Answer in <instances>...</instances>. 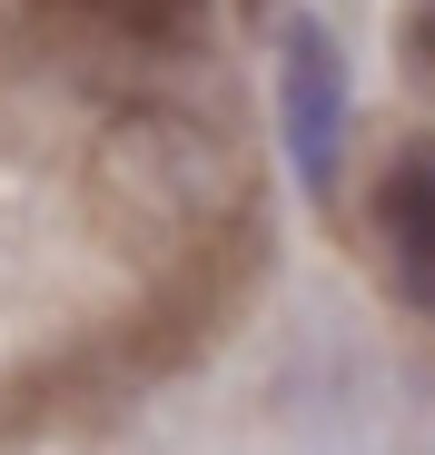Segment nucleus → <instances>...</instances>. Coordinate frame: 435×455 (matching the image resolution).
I'll use <instances>...</instances> for the list:
<instances>
[{"label": "nucleus", "instance_id": "nucleus-1", "mask_svg": "<svg viewBox=\"0 0 435 455\" xmlns=\"http://www.w3.org/2000/svg\"><path fill=\"white\" fill-rule=\"evenodd\" d=\"M277 119H287V148H297V179L327 188V179H336L346 69H336V40H327L317 20H287V50H277Z\"/></svg>", "mask_w": 435, "mask_h": 455}, {"label": "nucleus", "instance_id": "nucleus-2", "mask_svg": "<svg viewBox=\"0 0 435 455\" xmlns=\"http://www.w3.org/2000/svg\"><path fill=\"white\" fill-rule=\"evenodd\" d=\"M376 228H386L396 287L415 307H435V159H396L376 179Z\"/></svg>", "mask_w": 435, "mask_h": 455}, {"label": "nucleus", "instance_id": "nucleus-3", "mask_svg": "<svg viewBox=\"0 0 435 455\" xmlns=\"http://www.w3.org/2000/svg\"><path fill=\"white\" fill-rule=\"evenodd\" d=\"M80 11H109V20H129V30H178L198 0H80Z\"/></svg>", "mask_w": 435, "mask_h": 455}, {"label": "nucleus", "instance_id": "nucleus-4", "mask_svg": "<svg viewBox=\"0 0 435 455\" xmlns=\"http://www.w3.org/2000/svg\"><path fill=\"white\" fill-rule=\"evenodd\" d=\"M406 50H415V69L435 80V0H406Z\"/></svg>", "mask_w": 435, "mask_h": 455}]
</instances>
